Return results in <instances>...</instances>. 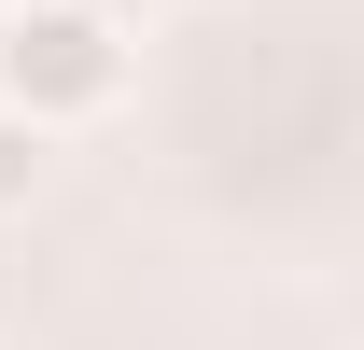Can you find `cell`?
<instances>
[{"mask_svg": "<svg viewBox=\"0 0 364 350\" xmlns=\"http://www.w3.org/2000/svg\"><path fill=\"white\" fill-rule=\"evenodd\" d=\"M140 70V28L127 14H98V0H0V98L28 112V127H98Z\"/></svg>", "mask_w": 364, "mask_h": 350, "instance_id": "6da1fadb", "label": "cell"}, {"mask_svg": "<svg viewBox=\"0 0 364 350\" xmlns=\"http://www.w3.org/2000/svg\"><path fill=\"white\" fill-rule=\"evenodd\" d=\"M43 169H56V127H28V112L0 98V224H14L28 196H43Z\"/></svg>", "mask_w": 364, "mask_h": 350, "instance_id": "7a4b0ae2", "label": "cell"}, {"mask_svg": "<svg viewBox=\"0 0 364 350\" xmlns=\"http://www.w3.org/2000/svg\"><path fill=\"white\" fill-rule=\"evenodd\" d=\"M98 14H127V28H154V14H168V0H98Z\"/></svg>", "mask_w": 364, "mask_h": 350, "instance_id": "3957f363", "label": "cell"}]
</instances>
